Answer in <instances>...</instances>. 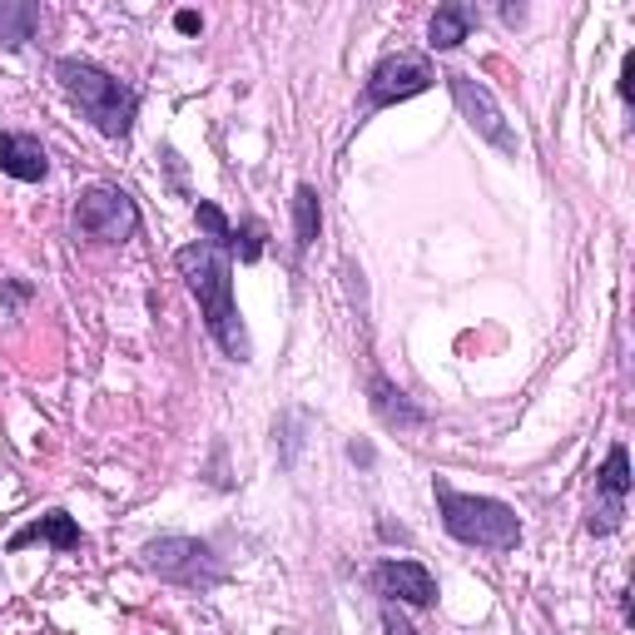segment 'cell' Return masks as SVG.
Masks as SVG:
<instances>
[{"instance_id":"obj_4","label":"cell","mask_w":635,"mask_h":635,"mask_svg":"<svg viewBox=\"0 0 635 635\" xmlns=\"http://www.w3.org/2000/svg\"><path fill=\"white\" fill-rule=\"evenodd\" d=\"M140 556L150 576L184 586V591H214V586L228 581V566L219 561V551L199 536H154V541H144Z\"/></svg>"},{"instance_id":"obj_14","label":"cell","mask_w":635,"mask_h":635,"mask_svg":"<svg viewBox=\"0 0 635 635\" xmlns=\"http://www.w3.org/2000/svg\"><path fill=\"white\" fill-rule=\"evenodd\" d=\"M323 234V204H318V189L298 184L293 189V253H308Z\"/></svg>"},{"instance_id":"obj_3","label":"cell","mask_w":635,"mask_h":635,"mask_svg":"<svg viewBox=\"0 0 635 635\" xmlns=\"http://www.w3.org/2000/svg\"><path fill=\"white\" fill-rule=\"evenodd\" d=\"M55 80L70 95V105L95 124L105 140H124L134 130V109H140V95L119 75L99 70L95 60H55Z\"/></svg>"},{"instance_id":"obj_22","label":"cell","mask_w":635,"mask_h":635,"mask_svg":"<svg viewBox=\"0 0 635 635\" xmlns=\"http://www.w3.org/2000/svg\"><path fill=\"white\" fill-rule=\"evenodd\" d=\"M377 536H382V541H412L408 527H398V521H388V517L377 521Z\"/></svg>"},{"instance_id":"obj_13","label":"cell","mask_w":635,"mask_h":635,"mask_svg":"<svg viewBox=\"0 0 635 635\" xmlns=\"http://www.w3.org/2000/svg\"><path fill=\"white\" fill-rule=\"evenodd\" d=\"M40 30V5L35 0H0V50H25Z\"/></svg>"},{"instance_id":"obj_2","label":"cell","mask_w":635,"mask_h":635,"mask_svg":"<svg viewBox=\"0 0 635 635\" xmlns=\"http://www.w3.org/2000/svg\"><path fill=\"white\" fill-rule=\"evenodd\" d=\"M432 496H437L442 527L447 536L476 551H517L521 546V517L496 496H476V492H457L447 476H432Z\"/></svg>"},{"instance_id":"obj_23","label":"cell","mask_w":635,"mask_h":635,"mask_svg":"<svg viewBox=\"0 0 635 635\" xmlns=\"http://www.w3.org/2000/svg\"><path fill=\"white\" fill-rule=\"evenodd\" d=\"M209 482L219 486V492H228V476H224V447H214V476Z\"/></svg>"},{"instance_id":"obj_24","label":"cell","mask_w":635,"mask_h":635,"mask_svg":"<svg viewBox=\"0 0 635 635\" xmlns=\"http://www.w3.org/2000/svg\"><path fill=\"white\" fill-rule=\"evenodd\" d=\"M502 21L506 25H521V21H527V5H502Z\"/></svg>"},{"instance_id":"obj_9","label":"cell","mask_w":635,"mask_h":635,"mask_svg":"<svg viewBox=\"0 0 635 635\" xmlns=\"http://www.w3.org/2000/svg\"><path fill=\"white\" fill-rule=\"evenodd\" d=\"M367 408H373V417L382 422V427H398V432H412V427H427V412L417 408V402L408 398L402 388H392L382 373L367 377Z\"/></svg>"},{"instance_id":"obj_17","label":"cell","mask_w":635,"mask_h":635,"mask_svg":"<svg viewBox=\"0 0 635 635\" xmlns=\"http://www.w3.org/2000/svg\"><path fill=\"white\" fill-rule=\"evenodd\" d=\"M263 244H269V224H263V219H244V224L234 228L238 263H259L263 259Z\"/></svg>"},{"instance_id":"obj_12","label":"cell","mask_w":635,"mask_h":635,"mask_svg":"<svg viewBox=\"0 0 635 635\" xmlns=\"http://www.w3.org/2000/svg\"><path fill=\"white\" fill-rule=\"evenodd\" d=\"M472 30H476V5H467V0H447V5L432 11L427 45H432V50H457Z\"/></svg>"},{"instance_id":"obj_6","label":"cell","mask_w":635,"mask_h":635,"mask_svg":"<svg viewBox=\"0 0 635 635\" xmlns=\"http://www.w3.org/2000/svg\"><path fill=\"white\" fill-rule=\"evenodd\" d=\"M447 90H452V99H457V109H462V119L472 124L476 134H482L492 150H502V154H511L517 159L521 154V140L511 134V124L502 119V105L492 99V90L482 85V80H472V75H462V70H447Z\"/></svg>"},{"instance_id":"obj_1","label":"cell","mask_w":635,"mask_h":635,"mask_svg":"<svg viewBox=\"0 0 635 635\" xmlns=\"http://www.w3.org/2000/svg\"><path fill=\"white\" fill-rule=\"evenodd\" d=\"M189 293L199 298V313H204V328L219 348H224L234 363H248L253 357V343H248V328L238 318V303H234V263H228V248L219 244H184L174 253Z\"/></svg>"},{"instance_id":"obj_20","label":"cell","mask_w":635,"mask_h":635,"mask_svg":"<svg viewBox=\"0 0 635 635\" xmlns=\"http://www.w3.org/2000/svg\"><path fill=\"white\" fill-rule=\"evenodd\" d=\"M382 631H388V635H417L408 621H402V611H398V605H388V611H382Z\"/></svg>"},{"instance_id":"obj_19","label":"cell","mask_w":635,"mask_h":635,"mask_svg":"<svg viewBox=\"0 0 635 635\" xmlns=\"http://www.w3.org/2000/svg\"><path fill=\"white\" fill-rule=\"evenodd\" d=\"M174 30H179V35H199V30H204V15H199V11H174Z\"/></svg>"},{"instance_id":"obj_21","label":"cell","mask_w":635,"mask_h":635,"mask_svg":"<svg viewBox=\"0 0 635 635\" xmlns=\"http://www.w3.org/2000/svg\"><path fill=\"white\" fill-rule=\"evenodd\" d=\"M348 457H353L357 467H373V462H377V452L367 447V442H348Z\"/></svg>"},{"instance_id":"obj_7","label":"cell","mask_w":635,"mask_h":635,"mask_svg":"<svg viewBox=\"0 0 635 635\" xmlns=\"http://www.w3.org/2000/svg\"><path fill=\"white\" fill-rule=\"evenodd\" d=\"M437 80V70L427 65V55H412V50H398L388 60H377L373 75L363 85V109H388V105H402V99L422 95V90Z\"/></svg>"},{"instance_id":"obj_16","label":"cell","mask_w":635,"mask_h":635,"mask_svg":"<svg viewBox=\"0 0 635 635\" xmlns=\"http://www.w3.org/2000/svg\"><path fill=\"white\" fill-rule=\"evenodd\" d=\"M194 224L204 228V244H219L234 253V224H228V214L214 204V199H199L194 204Z\"/></svg>"},{"instance_id":"obj_10","label":"cell","mask_w":635,"mask_h":635,"mask_svg":"<svg viewBox=\"0 0 635 635\" xmlns=\"http://www.w3.org/2000/svg\"><path fill=\"white\" fill-rule=\"evenodd\" d=\"M0 169L21 184H40L50 174V154L35 134H21V130H0Z\"/></svg>"},{"instance_id":"obj_8","label":"cell","mask_w":635,"mask_h":635,"mask_svg":"<svg viewBox=\"0 0 635 635\" xmlns=\"http://www.w3.org/2000/svg\"><path fill=\"white\" fill-rule=\"evenodd\" d=\"M373 586L388 596V605L398 601V605H412V611H427V605H437V576H432L422 561H412V556L377 561Z\"/></svg>"},{"instance_id":"obj_18","label":"cell","mask_w":635,"mask_h":635,"mask_svg":"<svg viewBox=\"0 0 635 635\" xmlns=\"http://www.w3.org/2000/svg\"><path fill=\"white\" fill-rule=\"evenodd\" d=\"M621 99L625 105L635 99V50H625V60H621Z\"/></svg>"},{"instance_id":"obj_15","label":"cell","mask_w":635,"mask_h":635,"mask_svg":"<svg viewBox=\"0 0 635 635\" xmlns=\"http://www.w3.org/2000/svg\"><path fill=\"white\" fill-rule=\"evenodd\" d=\"M596 496H611V502H625V496H631V457H625L621 442L605 452V467H601V476H596Z\"/></svg>"},{"instance_id":"obj_5","label":"cell","mask_w":635,"mask_h":635,"mask_svg":"<svg viewBox=\"0 0 635 635\" xmlns=\"http://www.w3.org/2000/svg\"><path fill=\"white\" fill-rule=\"evenodd\" d=\"M140 228V209L124 189H109V184H95L85 189L75 204V234L90 238V244H124V238Z\"/></svg>"},{"instance_id":"obj_11","label":"cell","mask_w":635,"mask_h":635,"mask_svg":"<svg viewBox=\"0 0 635 635\" xmlns=\"http://www.w3.org/2000/svg\"><path fill=\"white\" fill-rule=\"evenodd\" d=\"M30 541H45V546H55V551H80L85 546V531H80V521L70 517V511H45L30 527L15 531V536L5 541V551H21V546H30Z\"/></svg>"}]
</instances>
